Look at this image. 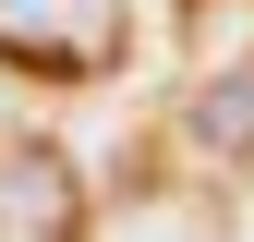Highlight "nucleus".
<instances>
[{
    "mask_svg": "<svg viewBox=\"0 0 254 242\" xmlns=\"http://www.w3.org/2000/svg\"><path fill=\"white\" fill-rule=\"evenodd\" d=\"M0 60L49 85L121 73L133 60V0H0Z\"/></svg>",
    "mask_w": 254,
    "mask_h": 242,
    "instance_id": "nucleus-1",
    "label": "nucleus"
},
{
    "mask_svg": "<svg viewBox=\"0 0 254 242\" xmlns=\"http://www.w3.org/2000/svg\"><path fill=\"white\" fill-rule=\"evenodd\" d=\"M194 133L206 145H254V60H230V73L194 97Z\"/></svg>",
    "mask_w": 254,
    "mask_h": 242,
    "instance_id": "nucleus-2",
    "label": "nucleus"
}]
</instances>
